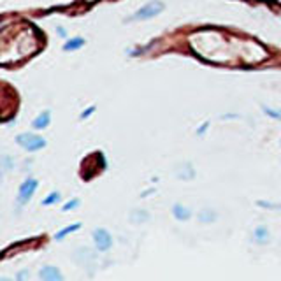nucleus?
<instances>
[{
  "label": "nucleus",
  "mask_w": 281,
  "mask_h": 281,
  "mask_svg": "<svg viewBox=\"0 0 281 281\" xmlns=\"http://www.w3.org/2000/svg\"><path fill=\"white\" fill-rule=\"evenodd\" d=\"M48 243V235H34V237H27V239H19L16 243H11L9 246L4 248L2 251V260H9L12 257H18L23 253H30V251L41 250L44 245Z\"/></svg>",
  "instance_id": "f257e3e1"
},
{
  "label": "nucleus",
  "mask_w": 281,
  "mask_h": 281,
  "mask_svg": "<svg viewBox=\"0 0 281 281\" xmlns=\"http://www.w3.org/2000/svg\"><path fill=\"white\" fill-rule=\"evenodd\" d=\"M106 167H107V164H106L104 155H102V153H93V155H90L88 158L83 160L79 176L83 181H92L93 177H97L101 172H104Z\"/></svg>",
  "instance_id": "f03ea898"
},
{
  "label": "nucleus",
  "mask_w": 281,
  "mask_h": 281,
  "mask_svg": "<svg viewBox=\"0 0 281 281\" xmlns=\"http://www.w3.org/2000/svg\"><path fill=\"white\" fill-rule=\"evenodd\" d=\"M164 9H165L164 2H160V0H153V2L144 4L140 9L135 11L130 19H140V22H144V19H151V18H155V16L162 14Z\"/></svg>",
  "instance_id": "7ed1b4c3"
},
{
  "label": "nucleus",
  "mask_w": 281,
  "mask_h": 281,
  "mask_svg": "<svg viewBox=\"0 0 281 281\" xmlns=\"http://www.w3.org/2000/svg\"><path fill=\"white\" fill-rule=\"evenodd\" d=\"M16 143H18L25 151H30V153H35L46 146V139L35 134H19L18 137H16Z\"/></svg>",
  "instance_id": "20e7f679"
},
{
  "label": "nucleus",
  "mask_w": 281,
  "mask_h": 281,
  "mask_svg": "<svg viewBox=\"0 0 281 281\" xmlns=\"http://www.w3.org/2000/svg\"><path fill=\"white\" fill-rule=\"evenodd\" d=\"M39 188V181L35 177H27L22 185H19V190H18V204L19 206H25L32 200L34 193L37 192Z\"/></svg>",
  "instance_id": "39448f33"
},
{
  "label": "nucleus",
  "mask_w": 281,
  "mask_h": 281,
  "mask_svg": "<svg viewBox=\"0 0 281 281\" xmlns=\"http://www.w3.org/2000/svg\"><path fill=\"white\" fill-rule=\"evenodd\" d=\"M92 239H93V246L97 251L101 253H106L113 248V235L109 234V230L106 229H95L92 232Z\"/></svg>",
  "instance_id": "423d86ee"
},
{
  "label": "nucleus",
  "mask_w": 281,
  "mask_h": 281,
  "mask_svg": "<svg viewBox=\"0 0 281 281\" xmlns=\"http://www.w3.org/2000/svg\"><path fill=\"white\" fill-rule=\"evenodd\" d=\"M39 278L41 281H65L64 274L56 266H43L39 271Z\"/></svg>",
  "instance_id": "0eeeda50"
},
{
  "label": "nucleus",
  "mask_w": 281,
  "mask_h": 281,
  "mask_svg": "<svg viewBox=\"0 0 281 281\" xmlns=\"http://www.w3.org/2000/svg\"><path fill=\"white\" fill-rule=\"evenodd\" d=\"M176 177L181 181H192L195 177V169L190 162H183L176 165Z\"/></svg>",
  "instance_id": "6e6552de"
},
{
  "label": "nucleus",
  "mask_w": 281,
  "mask_h": 281,
  "mask_svg": "<svg viewBox=\"0 0 281 281\" xmlns=\"http://www.w3.org/2000/svg\"><path fill=\"white\" fill-rule=\"evenodd\" d=\"M269 241H271V232H269V229H267L266 225L255 227V230H253V243H257V245L264 246V245H267Z\"/></svg>",
  "instance_id": "1a4fd4ad"
},
{
  "label": "nucleus",
  "mask_w": 281,
  "mask_h": 281,
  "mask_svg": "<svg viewBox=\"0 0 281 281\" xmlns=\"http://www.w3.org/2000/svg\"><path fill=\"white\" fill-rule=\"evenodd\" d=\"M197 220H199V223H202V225H211V223L218 220V213L211 208H204L197 213Z\"/></svg>",
  "instance_id": "9d476101"
},
{
  "label": "nucleus",
  "mask_w": 281,
  "mask_h": 281,
  "mask_svg": "<svg viewBox=\"0 0 281 281\" xmlns=\"http://www.w3.org/2000/svg\"><path fill=\"white\" fill-rule=\"evenodd\" d=\"M172 216H174L177 222H188L190 218H192V209L177 202V204L172 206Z\"/></svg>",
  "instance_id": "9b49d317"
},
{
  "label": "nucleus",
  "mask_w": 281,
  "mask_h": 281,
  "mask_svg": "<svg viewBox=\"0 0 281 281\" xmlns=\"http://www.w3.org/2000/svg\"><path fill=\"white\" fill-rule=\"evenodd\" d=\"M74 258H76L77 264H81V266H86L88 262H93L95 260V253L90 248H77L76 253H74Z\"/></svg>",
  "instance_id": "f8f14e48"
},
{
  "label": "nucleus",
  "mask_w": 281,
  "mask_h": 281,
  "mask_svg": "<svg viewBox=\"0 0 281 281\" xmlns=\"http://www.w3.org/2000/svg\"><path fill=\"white\" fill-rule=\"evenodd\" d=\"M129 220L132 225H144L150 220V213L146 209H132L129 214Z\"/></svg>",
  "instance_id": "ddd939ff"
},
{
  "label": "nucleus",
  "mask_w": 281,
  "mask_h": 281,
  "mask_svg": "<svg viewBox=\"0 0 281 281\" xmlns=\"http://www.w3.org/2000/svg\"><path fill=\"white\" fill-rule=\"evenodd\" d=\"M49 123H51V111L46 109V111H43L34 122H32V127H34L35 130H44L49 127Z\"/></svg>",
  "instance_id": "4468645a"
},
{
  "label": "nucleus",
  "mask_w": 281,
  "mask_h": 281,
  "mask_svg": "<svg viewBox=\"0 0 281 281\" xmlns=\"http://www.w3.org/2000/svg\"><path fill=\"white\" fill-rule=\"evenodd\" d=\"M81 227H83V223H79V222L72 223V225L64 227V229H60L58 232L55 234V239H56V241H64V239L67 237V235L74 234V232H77V230H81Z\"/></svg>",
  "instance_id": "2eb2a0df"
},
{
  "label": "nucleus",
  "mask_w": 281,
  "mask_h": 281,
  "mask_svg": "<svg viewBox=\"0 0 281 281\" xmlns=\"http://www.w3.org/2000/svg\"><path fill=\"white\" fill-rule=\"evenodd\" d=\"M86 44V41L83 37H70V39L65 41L64 44V51H76V49L83 48Z\"/></svg>",
  "instance_id": "dca6fc26"
},
{
  "label": "nucleus",
  "mask_w": 281,
  "mask_h": 281,
  "mask_svg": "<svg viewBox=\"0 0 281 281\" xmlns=\"http://www.w3.org/2000/svg\"><path fill=\"white\" fill-rule=\"evenodd\" d=\"M257 206H258L260 209H267V211H281V202L257 200Z\"/></svg>",
  "instance_id": "f3484780"
},
{
  "label": "nucleus",
  "mask_w": 281,
  "mask_h": 281,
  "mask_svg": "<svg viewBox=\"0 0 281 281\" xmlns=\"http://www.w3.org/2000/svg\"><path fill=\"white\" fill-rule=\"evenodd\" d=\"M58 200H60V192H56V190H55V192H49L48 195L44 197L43 206H46V208H48V206H55Z\"/></svg>",
  "instance_id": "a211bd4d"
},
{
  "label": "nucleus",
  "mask_w": 281,
  "mask_h": 281,
  "mask_svg": "<svg viewBox=\"0 0 281 281\" xmlns=\"http://www.w3.org/2000/svg\"><path fill=\"white\" fill-rule=\"evenodd\" d=\"M81 204V200L79 199H70V200H67L65 202L64 206H62V211H64V213H67V211H72V209H76L77 206Z\"/></svg>",
  "instance_id": "6ab92c4d"
},
{
  "label": "nucleus",
  "mask_w": 281,
  "mask_h": 281,
  "mask_svg": "<svg viewBox=\"0 0 281 281\" xmlns=\"http://www.w3.org/2000/svg\"><path fill=\"white\" fill-rule=\"evenodd\" d=\"M262 111L267 114V116H271V118H274V119H281V111L272 109V107H269V106H262Z\"/></svg>",
  "instance_id": "aec40b11"
},
{
  "label": "nucleus",
  "mask_w": 281,
  "mask_h": 281,
  "mask_svg": "<svg viewBox=\"0 0 281 281\" xmlns=\"http://www.w3.org/2000/svg\"><path fill=\"white\" fill-rule=\"evenodd\" d=\"M12 167H14V165H12V158L9 155H4L2 156V171L7 172V171H11Z\"/></svg>",
  "instance_id": "412c9836"
},
{
  "label": "nucleus",
  "mask_w": 281,
  "mask_h": 281,
  "mask_svg": "<svg viewBox=\"0 0 281 281\" xmlns=\"http://www.w3.org/2000/svg\"><path fill=\"white\" fill-rule=\"evenodd\" d=\"M28 279H30V271L28 269L18 271V274H16V281H28Z\"/></svg>",
  "instance_id": "4be33fe9"
},
{
  "label": "nucleus",
  "mask_w": 281,
  "mask_h": 281,
  "mask_svg": "<svg viewBox=\"0 0 281 281\" xmlns=\"http://www.w3.org/2000/svg\"><path fill=\"white\" fill-rule=\"evenodd\" d=\"M95 109H97V106H90L88 109H86V111H83V113L79 114V118H81V119L90 118V116H92V114L95 113Z\"/></svg>",
  "instance_id": "5701e85b"
},
{
  "label": "nucleus",
  "mask_w": 281,
  "mask_h": 281,
  "mask_svg": "<svg viewBox=\"0 0 281 281\" xmlns=\"http://www.w3.org/2000/svg\"><path fill=\"white\" fill-rule=\"evenodd\" d=\"M208 127H209V122H206L204 125L197 129V135H204V134H206V130H208Z\"/></svg>",
  "instance_id": "b1692460"
},
{
  "label": "nucleus",
  "mask_w": 281,
  "mask_h": 281,
  "mask_svg": "<svg viewBox=\"0 0 281 281\" xmlns=\"http://www.w3.org/2000/svg\"><path fill=\"white\" fill-rule=\"evenodd\" d=\"M0 281H14V279H11V278H6V276H2V278H0Z\"/></svg>",
  "instance_id": "393cba45"
}]
</instances>
